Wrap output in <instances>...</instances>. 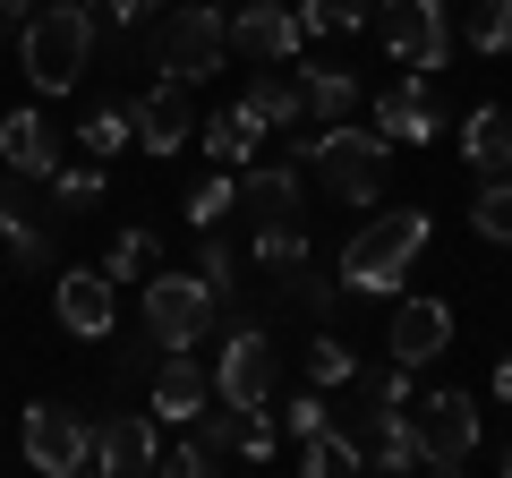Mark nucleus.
Instances as JSON below:
<instances>
[{"label": "nucleus", "mask_w": 512, "mask_h": 478, "mask_svg": "<svg viewBox=\"0 0 512 478\" xmlns=\"http://www.w3.org/2000/svg\"><path fill=\"white\" fill-rule=\"evenodd\" d=\"M291 163L299 171H325L333 197L376 205L384 197V163H393V137H384V129H350V120H325L316 137H299V146H291Z\"/></svg>", "instance_id": "obj_3"}, {"label": "nucleus", "mask_w": 512, "mask_h": 478, "mask_svg": "<svg viewBox=\"0 0 512 478\" xmlns=\"http://www.w3.org/2000/svg\"><path fill=\"white\" fill-rule=\"evenodd\" d=\"M470 222H478V231L495 239V248H512V171H504V180H487V188H478Z\"/></svg>", "instance_id": "obj_34"}, {"label": "nucleus", "mask_w": 512, "mask_h": 478, "mask_svg": "<svg viewBox=\"0 0 512 478\" xmlns=\"http://www.w3.org/2000/svg\"><path fill=\"white\" fill-rule=\"evenodd\" d=\"M18 222H35V205H26V171L0 163V239L18 231Z\"/></svg>", "instance_id": "obj_39"}, {"label": "nucleus", "mask_w": 512, "mask_h": 478, "mask_svg": "<svg viewBox=\"0 0 512 478\" xmlns=\"http://www.w3.org/2000/svg\"><path fill=\"white\" fill-rule=\"evenodd\" d=\"M256 274H299V265H308V231H299V222H256Z\"/></svg>", "instance_id": "obj_25"}, {"label": "nucleus", "mask_w": 512, "mask_h": 478, "mask_svg": "<svg viewBox=\"0 0 512 478\" xmlns=\"http://www.w3.org/2000/svg\"><path fill=\"white\" fill-rule=\"evenodd\" d=\"M222 52H231V9H205V0H188V9H163V35H154V77H214Z\"/></svg>", "instance_id": "obj_4"}, {"label": "nucleus", "mask_w": 512, "mask_h": 478, "mask_svg": "<svg viewBox=\"0 0 512 478\" xmlns=\"http://www.w3.org/2000/svg\"><path fill=\"white\" fill-rule=\"evenodd\" d=\"M214 393L239 402V410H265V393H274V342L256 325H231V342H222V359H214Z\"/></svg>", "instance_id": "obj_11"}, {"label": "nucleus", "mask_w": 512, "mask_h": 478, "mask_svg": "<svg viewBox=\"0 0 512 478\" xmlns=\"http://www.w3.org/2000/svg\"><path fill=\"white\" fill-rule=\"evenodd\" d=\"M35 9H43V0H0V26H26Z\"/></svg>", "instance_id": "obj_42"}, {"label": "nucleus", "mask_w": 512, "mask_h": 478, "mask_svg": "<svg viewBox=\"0 0 512 478\" xmlns=\"http://www.w3.org/2000/svg\"><path fill=\"white\" fill-rule=\"evenodd\" d=\"M461 163H470L478 180H504L512 171V111L504 103H487V111L461 120Z\"/></svg>", "instance_id": "obj_21"}, {"label": "nucleus", "mask_w": 512, "mask_h": 478, "mask_svg": "<svg viewBox=\"0 0 512 478\" xmlns=\"http://www.w3.org/2000/svg\"><path fill=\"white\" fill-rule=\"evenodd\" d=\"M299 470L308 478H359L367 453H359V436H342V419H333V427H316V436H299Z\"/></svg>", "instance_id": "obj_24"}, {"label": "nucleus", "mask_w": 512, "mask_h": 478, "mask_svg": "<svg viewBox=\"0 0 512 478\" xmlns=\"http://www.w3.org/2000/svg\"><path fill=\"white\" fill-rule=\"evenodd\" d=\"M239 205H248L256 222H299V214H308V197H299V163H248V171H239Z\"/></svg>", "instance_id": "obj_19"}, {"label": "nucleus", "mask_w": 512, "mask_h": 478, "mask_svg": "<svg viewBox=\"0 0 512 478\" xmlns=\"http://www.w3.org/2000/svg\"><path fill=\"white\" fill-rule=\"evenodd\" d=\"M299 26H308V35H350V26H376V0H308V9H299Z\"/></svg>", "instance_id": "obj_33"}, {"label": "nucleus", "mask_w": 512, "mask_h": 478, "mask_svg": "<svg viewBox=\"0 0 512 478\" xmlns=\"http://www.w3.org/2000/svg\"><path fill=\"white\" fill-rule=\"evenodd\" d=\"M359 376V359H350V342H333V333H316V350H308V385L325 393V385H350Z\"/></svg>", "instance_id": "obj_36"}, {"label": "nucleus", "mask_w": 512, "mask_h": 478, "mask_svg": "<svg viewBox=\"0 0 512 478\" xmlns=\"http://www.w3.org/2000/svg\"><path fill=\"white\" fill-rule=\"evenodd\" d=\"M376 43L402 69H444L453 60V9L444 0H376Z\"/></svg>", "instance_id": "obj_6"}, {"label": "nucleus", "mask_w": 512, "mask_h": 478, "mask_svg": "<svg viewBox=\"0 0 512 478\" xmlns=\"http://www.w3.org/2000/svg\"><path fill=\"white\" fill-rule=\"evenodd\" d=\"M248 103L265 111V129H299V120H308V77H299V69H274V60H265V77L248 86Z\"/></svg>", "instance_id": "obj_23"}, {"label": "nucleus", "mask_w": 512, "mask_h": 478, "mask_svg": "<svg viewBox=\"0 0 512 478\" xmlns=\"http://www.w3.org/2000/svg\"><path fill=\"white\" fill-rule=\"evenodd\" d=\"M77 146H86L94 154V163H111V154H120V146H137V111H86V129H77Z\"/></svg>", "instance_id": "obj_28"}, {"label": "nucleus", "mask_w": 512, "mask_h": 478, "mask_svg": "<svg viewBox=\"0 0 512 478\" xmlns=\"http://www.w3.org/2000/svg\"><path fill=\"white\" fill-rule=\"evenodd\" d=\"M197 274H205V291H214V308L231 316V299H239V248L205 231V257H197Z\"/></svg>", "instance_id": "obj_31"}, {"label": "nucleus", "mask_w": 512, "mask_h": 478, "mask_svg": "<svg viewBox=\"0 0 512 478\" xmlns=\"http://www.w3.org/2000/svg\"><path fill=\"white\" fill-rule=\"evenodd\" d=\"M282 291H291V299H299L308 316H325V325H333V308L350 299V291H342V274L325 282V274H308V265H299V274H282Z\"/></svg>", "instance_id": "obj_35"}, {"label": "nucleus", "mask_w": 512, "mask_h": 478, "mask_svg": "<svg viewBox=\"0 0 512 478\" xmlns=\"http://www.w3.org/2000/svg\"><path fill=\"white\" fill-rule=\"evenodd\" d=\"M18 444H26V461H35V470H52V478L94 470V419H77V410L35 402V410L18 419Z\"/></svg>", "instance_id": "obj_7"}, {"label": "nucleus", "mask_w": 512, "mask_h": 478, "mask_svg": "<svg viewBox=\"0 0 512 478\" xmlns=\"http://www.w3.org/2000/svg\"><path fill=\"white\" fill-rule=\"evenodd\" d=\"M94 52V9L86 0H43L35 18L18 26V60H26V86L35 94H77Z\"/></svg>", "instance_id": "obj_1"}, {"label": "nucleus", "mask_w": 512, "mask_h": 478, "mask_svg": "<svg viewBox=\"0 0 512 478\" xmlns=\"http://www.w3.org/2000/svg\"><path fill=\"white\" fill-rule=\"evenodd\" d=\"M495 470H504V478H512V444H504V461H495Z\"/></svg>", "instance_id": "obj_44"}, {"label": "nucleus", "mask_w": 512, "mask_h": 478, "mask_svg": "<svg viewBox=\"0 0 512 478\" xmlns=\"http://www.w3.org/2000/svg\"><path fill=\"white\" fill-rule=\"evenodd\" d=\"M495 393H504V402H512V350H504V368H495Z\"/></svg>", "instance_id": "obj_43"}, {"label": "nucleus", "mask_w": 512, "mask_h": 478, "mask_svg": "<svg viewBox=\"0 0 512 478\" xmlns=\"http://www.w3.org/2000/svg\"><path fill=\"white\" fill-rule=\"evenodd\" d=\"M419 248H427V214H419V205H393V214H376V222L342 248L333 274H342L350 299H393V282L419 265Z\"/></svg>", "instance_id": "obj_2"}, {"label": "nucleus", "mask_w": 512, "mask_h": 478, "mask_svg": "<svg viewBox=\"0 0 512 478\" xmlns=\"http://www.w3.org/2000/svg\"><path fill=\"white\" fill-rule=\"evenodd\" d=\"M154 265H163V239H154V231H120V239H111V257H103V274L111 282H146Z\"/></svg>", "instance_id": "obj_29"}, {"label": "nucleus", "mask_w": 512, "mask_h": 478, "mask_svg": "<svg viewBox=\"0 0 512 478\" xmlns=\"http://www.w3.org/2000/svg\"><path fill=\"white\" fill-rule=\"evenodd\" d=\"M222 214H239V171H214V180L188 197V222H197V231H222Z\"/></svg>", "instance_id": "obj_32"}, {"label": "nucleus", "mask_w": 512, "mask_h": 478, "mask_svg": "<svg viewBox=\"0 0 512 478\" xmlns=\"http://www.w3.org/2000/svg\"><path fill=\"white\" fill-rule=\"evenodd\" d=\"M299 43H308V26H299V9H282V0H239L231 9V52H248L256 69H265V60H291Z\"/></svg>", "instance_id": "obj_12"}, {"label": "nucleus", "mask_w": 512, "mask_h": 478, "mask_svg": "<svg viewBox=\"0 0 512 478\" xmlns=\"http://www.w3.org/2000/svg\"><path fill=\"white\" fill-rule=\"evenodd\" d=\"M214 461H222V453H214V444H205V436H197V427H188V436H180V444H171V453H163V461H154V470H171V478H205V470H214Z\"/></svg>", "instance_id": "obj_37"}, {"label": "nucleus", "mask_w": 512, "mask_h": 478, "mask_svg": "<svg viewBox=\"0 0 512 478\" xmlns=\"http://www.w3.org/2000/svg\"><path fill=\"white\" fill-rule=\"evenodd\" d=\"M376 129H384V137H402V146L444 137V111L427 103V69H419V77H393V86L376 94Z\"/></svg>", "instance_id": "obj_15"}, {"label": "nucleus", "mask_w": 512, "mask_h": 478, "mask_svg": "<svg viewBox=\"0 0 512 478\" xmlns=\"http://www.w3.org/2000/svg\"><path fill=\"white\" fill-rule=\"evenodd\" d=\"M461 43H470V52H512V0H470Z\"/></svg>", "instance_id": "obj_30"}, {"label": "nucleus", "mask_w": 512, "mask_h": 478, "mask_svg": "<svg viewBox=\"0 0 512 478\" xmlns=\"http://www.w3.org/2000/svg\"><path fill=\"white\" fill-rule=\"evenodd\" d=\"M256 146H265V111H256V103H239V111H222V120H205V154H214L222 171H248Z\"/></svg>", "instance_id": "obj_22"}, {"label": "nucleus", "mask_w": 512, "mask_h": 478, "mask_svg": "<svg viewBox=\"0 0 512 478\" xmlns=\"http://www.w3.org/2000/svg\"><path fill=\"white\" fill-rule=\"evenodd\" d=\"M444 342H453V308H444V299H402V308H393V359H402V368H427V359H444Z\"/></svg>", "instance_id": "obj_16"}, {"label": "nucleus", "mask_w": 512, "mask_h": 478, "mask_svg": "<svg viewBox=\"0 0 512 478\" xmlns=\"http://www.w3.org/2000/svg\"><path fill=\"white\" fill-rule=\"evenodd\" d=\"M9 257H18V274H43V265H52V231H43V222H18V231H9Z\"/></svg>", "instance_id": "obj_38"}, {"label": "nucleus", "mask_w": 512, "mask_h": 478, "mask_svg": "<svg viewBox=\"0 0 512 478\" xmlns=\"http://www.w3.org/2000/svg\"><path fill=\"white\" fill-rule=\"evenodd\" d=\"M205 9H239V0H205Z\"/></svg>", "instance_id": "obj_46"}, {"label": "nucleus", "mask_w": 512, "mask_h": 478, "mask_svg": "<svg viewBox=\"0 0 512 478\" xmlns=\"http://www.w3.org/2000/svg\"><path fill=\"white\" fill-rule=\"evenodd\" d=\"M154 461H163V444H154V410H146V419H137V410H120V419L94 427V470L137 478V470H154Z\"/></svg>", "instance_id": "obj_17"}, {"label": "nucleus", "mask_w": 512, "mask_h": 478, "mask_svg": "<svg viewBox=\"0 0 512 478\" xmlns=\"http://www.w3.org/2000/svg\"><path fill=\"white\" fill-rule=\"evenodd\" d=\"M43 188H52V205H60V222H69V214H86V205L103 197V163H94V154H86V163H60L52 180H43Z\"/></svg>", "instance_id": "obj_27"}, {"label": "nucleus", "mask_w": 512, "mask_h": 478, "mask_svg": "<svg viewBox=\"0 0 512 478\" xmlns=\"http://www.w3.org/2000/svg\"><path fill=\"white\" fill-rule=\"evenodd\" d=\"M0 163L26 171V180H52V171H60L52 120H43V111H9V120H0Z\"/></svg>", "instance_id": "obj_20"}, {"label": "nucleus", "mask_w": 512, "mask_h": 478, "mask_svg": "<svg viewBox=\"0 0 512 478\" xmlns=\"http://www.w3.org/2000/svg\"><path fill=\"white\" fill-rule=\"evenodd\" d=\"M52 316H60V333H77V342H103V333L120 325V291H111L103 265H69V274L52 282Z\"/></svg>", "instance_id": "obj_10"}, {"label": "nucleus", "mask_w": 512, "mask_h": 478, "mask_svg": "<svg viewBox=\"0 0 512 478\" xmlns=\"http://www.w3.org/2000/svg\"><path fill=\"white\" fill-rule=\"evenodd\" d=\"M188 129H197V86H188V77H154L146 103H137V146L146 154H180Z\"/></svg>", "instance_id": "obj_13"}, {"label": "nucleus", "mask_w": 512, "mask_h": 478, "mask_svg": "<svg viewBox=\"0 0 512 478\" xmlns=\"http://www.w3.org/2000/svg\"><path fill=\"white\" fill-rule=\"evenodd\" d=\"M146 9H180V0H146Z\"/></svg>", "instance_id": "obj_45"}, {"label": "nucleus", "mask_w": 512, "mask_h": 478, "mask_svg": "<svg viewBox=\"0 0 512 478\" xmlns=\"http://www.w3.org/2000/svg\"><path fill=\"white\" fill-rule=\"evenodd\" d=\"M94 9V26H111V35H128V26H137V9H146V0H86Z\"/></svg>", "instance_id": "obj_41"}, {"label": "nucleus", "mask_w": 512, "mask_h": 478, "mask_svg": "<svg viewBox=\"0 0 512 478\" xmlns=\"http://www.w3.org/2000/svg\"><path fill=\"white\" fill-rule=\"evenodd\" d=\"M402 410H410V368H402V359H393V368H359V376H350V410H342V419H350V436H359V453H376L393 427H410Z\"/></svg>", "instance_id": "obj_8"}, {"label": "nucleus", "mask_w": 512, "mask_h": 478, "mask_svg": "<svg viewBox=\"0 0 512 478\" xmlns=\"http://www.w3.org/2000/svg\"><path fill=\"white\" fill-rule=\"evenodd\" d=\"M214 291H205V274H163L154 265L146 274V342L154 350H197L205 333H214Z\"/></svg>", "instance_id": "obj_5"}, {"label": "nucleus", "mask_w": 512, "mask_h": 478, "mask_svg": "<svg viewBox=\"0 0 512 478\" xmlns=\"http://www.w3.org/2000/svg\"><path fill=\"white\" fill-rule=\"evenodd\" d=\"M205 402H214V376H205L197 359H188V350H163V368H154V419L188 427Z\"/></svg>", "instance_id": "obj_18"}, {"label": "nucleus", "mask_w": 512, "mask_h": 478, "mask_svg": "<svg viewBox=\"0 0 512 478\" xmlns=\"http://www.w3.org/2000/svg\"><path fill=\"white\" fill-rule=\"evenodd\" d=\"M282 427H291V436H316V427H333V410H325V393H299V402L282 410Z\"/></svg>", "instance_id": "obj_40"}, {"label": "nucleus", "mask_w": 512, "mask_h": 478, "mask_svg": "<svg viewBox=\"0 0 512 478\" xmlns=\"http://www.w3.org/2000/svg\"><path fill=\"white\" fill-rule=\"evenodd\" d=\"M188 427H197V436L214 444V453H239V461H274V419H265V410H239V402H222V393H214V402H205Z\"/></svg>", "instance_id": "obj_14"}, {"label": "nucleus", "mask_w": 512, "mask_h": 478, "mask_svg": "<svg viewBox=\"0 0 512 478\" xmlns=\"http://www.w3.org/2000/svg\"><path fill=\"white\" fill-rule=\"evenodd\" d=\"M308 77V111H325V120H350V111H359V69H299Z\"/></svg>", "instance_id": "obj_26"}, {"label": "nucleus", "mask_w": 512, "mask_h": 478, "mask_svg": "<svg viewBox=\"0 0 512 478\" xmlns=\"http://www.w3.org/2000/svg\"><path fill=\"white\" fill-rule=\"evenodd\" d=\"M410 436H419L427 470H461V461L478 453V402L470 393H427L419 419H410Z\"/></svg>", "instance_id": "obj_9"}]
</instances>
